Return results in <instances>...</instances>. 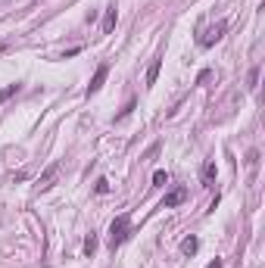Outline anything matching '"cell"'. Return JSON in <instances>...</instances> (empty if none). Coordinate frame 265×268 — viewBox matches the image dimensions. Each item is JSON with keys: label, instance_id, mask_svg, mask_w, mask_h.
Here are the masks:
<instances>
[{"label": "cell", "instance_id": "52a82bcc", "mask_svg": "<svg viewBox=\"0 0 265 268\" xmlns=\"http://www.w3.org/2000/svg\"><path fill=\"white\" fill-rule=\"evenodd\" d=\"M159 69H163V57H156V60L150 63V69H147V87H153V84H156V78H159Z\"/></svg>", "mask_w": 265, "mask_h": 268}, {"label": "cell", "instance_id": "9c48e42d", "mask_svg": "<svg viewBox=\"0 0 265 268\" xmlns=\"http://www.w3.org/2000/svg\"><path fill=\"white\" fill-rule=\"evenodd\" d=\"M16 94H19V84H7L4 91H0V103H7V100L16 97Z\"/></svg>", "mask_w": 265, "mask_h": 268}, {"label": "cell", "instance_id": "9a60e30c", "mask_svg": "<svg viewBox=\"0 0 265 268\" xmlns=\"http://www.w3.org/2000/svg\"><path fill=\"white\" fill-rule=\"evenodd\" d=\"M78 53H81V47H72V50H66V53H63V60H69V57H78Z\"/></svg>", "mask_w": 265, "mask_h": 268}, {"label": "cell", "instance_id": "7a4b0ae2", "mask_svg": "<svg viewBox=\"0 0 265 268\" xmlns=\"http://www.w3.org/2000/svg\"><path fill=\"white\" fill-rule=\"evenodd\" d=\"M225 31H228V22H225V19H219L216 25H209V28H206V34L200 38V47H212V44H219V41L225 38Z\"/></svg>", "mask_w": 265, "mask_h": 268}, {"label": "cell", "instance_id": "30bf717a", "mask_svg": "<svg viewBox=\"0 0 265 268\" xmlns=\"http://www.w3.org/2000/svg\"><path fill=\"white\" fill-rule=\"evenodd\" d=\"M203 181H206V184L216 181V163H206V166H203Z\"/></svg>", "mask_w": 265, "mask_h": 268}, {"label": "cell", "instance_id": "8fae6325", "mask_svg": "<svg viewBox=\"0 0 265 268\" xmlns=\"http://www.w3.org/2000/svg\"><path fill=\"white\" fill-rule=\"evenodd\" d=\"M84 253H87V256H94V253H97V237H94V234H87V237H84Z\"/></svg>", "mask_w": 265, "mask_h": 268}, {"label": "cell", "instance_id": "277c9868", "mask_svg": "<svg viewBox=\"0 0 265 268\" xmlns=\"http://www.w3.org/2000/svg\"><path fill=\"white\" fill-rule=\"evenodd\" d=\"M106 75H110V66H106V63H103V66H97V72H94L91 84H87V97L100 91V87H103V81H106Z\"/></svg>", "mask_w": 265, "mask_h": 268}, {"label": "cell", "instance_id": "5bb4252c", "mask_svg": "<svg viewBox=\"0 0 265 268\" xmlns=\"http://www.w3.org/2000/svg\"><path fill=\"white\" fill-rule=\"evenodd\" d=\"M131 110H134V100H128V106H125V110H122L116 119H119V122H122V119H128V116H131Z\"/></svg>", "mask_w": 265, "mask_h": 268}, {"label": "cell", "instance_id": "5b68a950", "mask_svg": "<svg viewBox=\"0 0 265 268\" xmlns=\"http://www.w3.org/2000/svg\"><path fill=\"white\" fill-rule=\"evenodd\" d=\"M184 200H187V190H184V187H175L166 200H163V209H172V206H178V203H184Z\"/></svg>", "mask_w": 265, "mask_h": 268}, {"label": "cell", "instance_id": "ba28073f", "mask_svg": "<svg viewBox=\"0 0 265 268\" xmlns=\"http://www.w3.org/2000/svg\"><path fill=\"white\" fill-rule=\"evenodd\" d=\"M197 249H200V240L193 237V234L181 240V256H193V253H197Z\"/></svg>", "mask_w": 265, "mask_h": 268}, {"label": "cell", "instance_id": "2e32d148", "mask_svg": "<svg viewBox=\"0 0 265 268\" xmlns=\"http://www.w3.org/2000/svg\"><path fill=\"white\" fill-rule=\"evenodd\" d=\"M256 81H259V69H253V72H250V87H256Z\"/></svg>", "mask_w": 265, "mask_h": 268}, {"label": "cell", "instance_id": "4fadbf2b", "mask_svg": "<svg viewBox=\"0 0 265 268\" xmlns=\"http://www.w3.org/2000/svg\"><path fill=\"white\" fill-rule=\"evenodd\" d=\"M94 190L103 196V193H110V181H106V178H97V184H94Z\"/></svg>", "mask_w": 265, "mask_h": 268}, {"label": "cell", "instance_id": "e0dca14e", "mask_svg": "<svg viewBox=\"0 0 265 268\" xmlns=\"http://www.w3.org/2000/svg\"><path fill=\"white\" fill-rule=\"evenodd\" d=\"M206 268H222V259H212V262H209Z\"/></svg>", "mask_w": 265, "mask_h": 268}, {"label": "cell", "instance_id": "3957f363", "mask_svg": "<svg viewBox=\"0 0 265 268\" xmlns=\"http://www.w3.org/2000/svg\"><path fill=\"white\" fill-rule=\"evenodd\" d=\"M60 172H63V163H50V166L44 169V175L38 178V190H50V187H53V181L60 178Z\"/></svg>", "mask_w": 265, "mask_h": 268}, {"label": "cell", "instance_id": "8992f818", "mask_svg": "<svg viewBox=\"0 0 265 268\" xmlns=\"http://www.w3.org/2000/svg\"><path fill=\"white\" fill-rule=\"evenodd\" d=\"M116 22H119V13H116V7H110V10H106V16H103V34H113Z\"/></svg>", "mask_w": 265, "mask_h": 268}, {"label": "cell", "instance_id": "7c38bea8", "mask_svg": "<svg viewBox=\"0 0 265 268\" xmlns=\"http://www.w3.org/2000/svg\"><path fill=\"white\" fill-rule=\"evenodd\" d=\"M166 181H169V175H166L163 169H156V172H153V184H156V187H163Z\"/></svg>", "mask_w": 265, "mask_h": 268}, {"label": "cell", "instance_id": "6da1fadb", "mask_svg": "<svg viewBox=\"0 0 265 268\" xmlns=\"http://www.w3.org/2000/svg\"><path fill=\"white\" fill-rule=\"evenodd\" d=\"M128 234H131V219H128V216L113 219V225H110V246H113V249L122 246V243L128 240Z\"/></svg>", "mask_w": 265, "mask_h": 268}]
</instances>
